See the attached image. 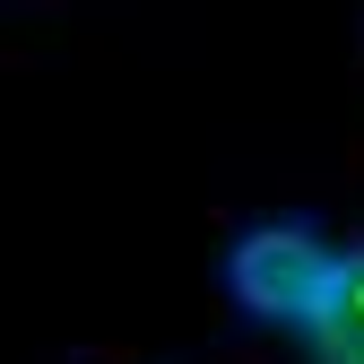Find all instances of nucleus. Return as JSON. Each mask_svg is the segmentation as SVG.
<instances>
[{
  "label": "nucleus",
  "mask_w": 364,
  "mask_h": 364,
  "mask_svg": "<svg viewBox=\"0 0 364 364\" xmlns=\"http://www.w3.org/2000/svg\"><path fill=\"white\" fill-rule=\"evenodd\" d=\"M330 243L312 225H252V235L225 252V295H235L252 321H312V304L330 287Z\"/></svg>",
  "instance_id": "obj_1"
},
{
  "label": "nucleus",
  "mask_w": 364,
  "mask_h": 364,
  "mask_svg": "<svg viewBox=\"0 0 364 364\" xmlns=\"http://www.w3.org/2000/svg\"><path fill=\"white\" fill-rule=\"evenodd\" d=\"M304 338H312V364H364V243L330 260V287L312 304Z\"/></svg>",
  "instance_id": "obj_2"
}]
</instances>
